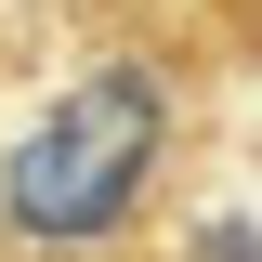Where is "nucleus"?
<instances>
[{
	"label": "nucleus",
	"instance_id": "1",
	"mask_svg": "<svg viewBox=\"0 0 262 262\" xmlns=\"http://www.w3.org/2000/svg\"><path fill=\"white\" fill-rule=\"evenodd\" d=\"M144 158H158V92H144V79H105V92H79L27 158H13V223L105 236L131 210V184H144Z\"/></svg>",
	"mask_w": 262,
	"mask_h": 262
}]
</instances>
